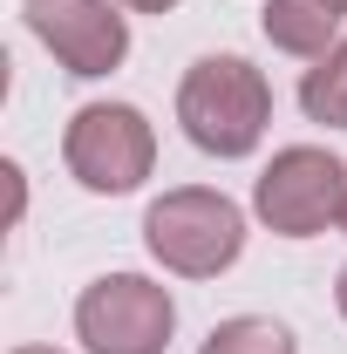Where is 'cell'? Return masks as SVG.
Instances as JSON below:
<instances>
[{
	"label": "cell",
	"mask_w": 347,
	"mask_h": 354,
	"mask_svg": "<svg viewBox=\"0 0 347 354\" xmlns=\"http://www.w3.org/2000/svg\"><path fill=\"white\" fill-rule=\"evenodd\" d=\"M177 123L205 157H252L272 123V82L245 55H205L177 82Z\"/></svg>",
	"instance_id": "cell-1"
},
{
	"label": "cell",
	"mask_w": 347,
	"mask_h": 354,
	"mask_svg": "<svg viewBox=\"0 0 347 354\" xmlns=\"http://www.w3.org/2000/svg\"><path fill=\"white\" fill-rule=\"evenodd\" d=\"M143 245L150 259L177 272V279H218L225 266L245 252V212L225 198V191H205V184H177L164 191L150 212H143Z\"/></svg>",
	"instance_id": "cell-2"
},
{
	"label": "cell",
	"mask_w": 347,
	"mask_h": 354,
	"mask_svg": "<svg viewBox=\"0 0 347 354\" xmlns=\"http://www.w3.org/2000/svg\"><path fill=\"white\" fill-rule=\"evenodd\" d=\"M341 205H347V164L320 143L272 150V164L252 184V212L279 239H313V232L341 225Z\"/></svg>",
	"instance_id": "cell-3"
},
{
	"label": "cell",
	"mask_w": 347,
	"mask_h": 354,
	"mask_svg": "<svg viewBox=\"0 0 347 354\" xmlns=\"http://www.w3.org/2000/svg\"><path fill=\"white\" fill-rule=\"evenodd\" d=\"M62 157H68V177L82 191L123 198L157 164V130H150V116L130 109V102H88V109L68 116V130H62Z\"/></svg>",
	"instance_id": "cell-4"
},
{
	"label": "cell",
	"mask_w": 347,
	"mask_h": 354,
	"mask_svg": "<svg viewBox=\"0 0 347 354\" xmlns=\"http://www.w3.org/2000/svg\"><path fill=\"white\" fill-rule=\"evenodd\" d=\"M171 327H177L171 286H157L143 272H102L75 300V334L88 354H164Z\"/></svg>",
	"instance_id": "cell-5"
},
{
	"label": "cell",
	"mask_w": 347,
	"mask_h": 354,
	"mask_svg": "<svg viewBox=\"0 0 347 354\" xmlns=\"http://www.w3.org/2000/svg\"><path fill=\"white\" fill-rule=\"evenodd\" d=\"M21 14H28L35 41L82 82L123 68V55H130V21L109 0H28Z\"/></svg>",
	"instance_id": "cell-6"
},
{
	"label": "cell",
	"mask_w": 347,
	"mask_h": 354,
	"mask_svg": "<svg viewBox=\"0 0 347 354\" xmlns=\"http://www.w3.org/2000/svg\"><path fill=\"white\" fill-rule=\"evenodd\" d=\"M259 28L279 55H300V62H320L327 48L341 41V14L327 0H265Z\"/></svg>",
	"instance_id": "cell-7"
},
{
	"label": "cell",
	"mask_w": 347,
	"mask_h": 354,
	"mask_svg": "<svg viewBox=\"0 0 347 354\" xmlns=\"http://www.w3.org/2000/svg\"><path fill=\"white\" fill-rule=\"evenodd\" d=\"M300 109L313 123H327V130H347V41H334L300 75Z\"/></svg>",
	"instance_id": "cell-8"
},
{
	"label": "cell",
	"mask_w": 347,
	"mask_h": 354,
	"mask_svg": "<svg viewBox=\"0 0 347 354\" xmlns=\"http://www.w3.org/2000/svg\"><path fill=\"white\" fill-rule=\"evenodd\" d=\"M198 354H300V348H293V334H286L279 320H265V313H238V320H218Z\"/></svg>",
	"instance_id": "cell-9"
},
{
	"label": "cell",
	"mask_w": 347,
	"mask_h": 354,
	"mask_svg": "<svg viewBox=\"0 0 347 354\" xmlns=\"http://www.w3.org/2000/svg\"><path fill=\"white\" fill-rule=\"evenodd\" d=\"M123 7H130V14H171L177 0H123Z\"/></svg>",
	"instance_id": "cell-10"
},
{
	"label": "cell",
	"mask_w": 347,
	"mask_h": 354,
	"mask_svg": "<svg viewBox=\"0 0 347 354\" xmlns=\"http://www.w3.org/2000/svg\"><path fill=\"white\" fill-rule=\"evenodd\" d=\"M334 300H341V320H347V266H341V279H334Z\"/></svg>",
	"instance_id": "cell-11"
},
{
	"label": "cell",
	"mask_w": 347,
	"mask_h": 354,
	"mask_svg": "<svg viewBox=\"0 0 347 354\" xmlns=\"http://www.w3.org/2000/svg\"><path fill=\"white\" fill-rule=\"evenodd\" d=\"M14 354H62V348H14Z\"/></svg>",
	"instance_id": "cell-12"
},
{
	"label": "cell",
	"mask_w": 347,
	"mask_h": 354,
	"mask_svg": "<svg viewBox=\"0 0 347 354\" xmlns=\"http://www.w3.org/2000/svg\"><path fill=\"white\" fill-rule=\"evenodd\" d=\"M327 7H334V14H347V0H327Z\"/></svg>",
	"instance_id": "cell-13"
},
{
	"label": "cell",
	"mask_w": 347,
	"mask_h": 354,
	"mask_svg": "<svg viewBox=\"0 0 347 354\" xmlns=\"http://www.w3.org/2000/svg\"><path fill=\"white\" fill-rule=\"evenodd\" d=\"M341 232H347V205H341Z\"/></svg>",
	"instance_id": "cell-14"
}]
</instances>
